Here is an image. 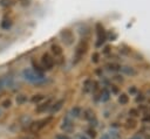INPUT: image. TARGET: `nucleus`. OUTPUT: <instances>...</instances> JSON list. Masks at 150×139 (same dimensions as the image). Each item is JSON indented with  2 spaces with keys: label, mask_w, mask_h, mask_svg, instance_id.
<instances>
[{
  "label": "nucleus",
  "mask_w": 150,
  "mask_h": 139,
  "mask_svg": "<svg viewBox=\"0 0 150 139\" xmlns=\"http://www.w3.org/2000/svg\"><path fill=\"white\" fill-rule=\"evenodd\" d=\"M22 76L26 81L28 82H32V83H41L45 81V76L42 72H39V71H35L34 69H25L22 71Z\"/></svg>",
  "instance_id": "f257e3e1"
},
{
  "label": "nucleus",
  "mask_w": 150,
  "mask_h": 139,
  "mask_svg": "<svg viewBox=\"0 0 150 139\" xmlns=\"http://www.w3.org/2000/svg\"><path fill=\"white\" fill-rule=\"evenodd\" d=\"M87 50H88V42H87V40L82 39L79 42V44L76 46V49H75V58H76L75 62L80 61V58L87 53Z\"/></svg>",
  "instance_id": "f03ea898"
},
{
  "label": "nucleus",
  "mask_w": 150,
  "mask_h": 139,
  "mask_svg": "<svg viewBox=\"0 0 150 139\" xmlns=\"http://www.w3.org/2000/svg\"><path fill=\"white\" fill-rule=\"evenodd\" d=\"M52 120V117H47V118H43L41 120H38V121H33L30 125H29V130L32 132H39L42 127H45L49 121Z\"/></svg>",
  "instance_id": "7ed1b4c3"
},
{
  "label": "nucleus",
  "mask_w": 150,
  "mask_h": 139,
  "mask_svg": "<svg viewBox=\"0 0 150 139\" xmlns=\"http://www.w3.org/2000/svg\"><path fill=\"white\" fill-rule=\"evenodd\" d=\"M96 33H97V43H96V46L100 47L107 40V33H105V30H104V28L101 23H96Z\"/></svg>",
  "instance_id": "20e7f679"
},
{
  "label": "nucleus",
  "mask_w": 150,
  "mask_h": 139,
  "mask_svg": "<svg viewBox=\"0 0 150 139\" xmlns=\"http://www.w3.org/2000/svg\"><path fill=\"white\" fill-rule=\"evenodd\" d=\"M60 36H61L62 41H63L67 46H70V44L74 42V34H73L71 30H69V29H63V30H61Z\"/></svg>",
  "instance_id": "39448f33"
},
{
  "label": "nucleus",
  "mask_w": 150,
  "mask_h": 139,
  "mask_svg": "<svg viewBox=\"0 0 150 139\" xmlns=\"http://www.w3.org/2000/svg\"><path fill=\"white\" fill-rule=\"evenodd\" d=\"M41 63H42V69L50 70L54 67V60L49 54H43L41 57Z\"/></svg>",
  "instance_id": "423d86ee"
},
{
  "label": "nucleus",
  "mask_w": 150,
  "mask_h": 139,
  "mask_svg": "<svg viewBox=\"0 0 150 139\" xmlns=\"http://www.w3.org/2000/svg\"><path fill=\"white\" fill-rule=\"evenodd\" d=\"M50 106H52V103H50V99H49V100H47L46 103H42V104L38 105L36 111H38V112H45V111L49 110V109H50Z\"/></svg>",
  "instance_id": "0eeeda50"
},
{
  "label": "nucleus",
  "mask_w": 150,
  "mask_h": 139,
  "mask_svg": "<svg viewBox=\"0 0 150 139\" xmlns=\"http://www.w3.org/2000/svg\"><path fill=\"white\" fill-rule=\"evenodd\" d=\"M63 99H60V100H57L56 103H54L52 106H50V112L52 113H56L57 111H60L61 110V107H62V105H63Z\"/></svg>",
  "instance_id": "6e6552de"
},
{
  "label": "nucleus",
  "mask_w": 150,
  "mask_h": 139,
  "mask_svg": "<svg viewBox=\"0 0 150 139\" xmlns=\"http://www.w3.org/2000/svg\"><path fill=\"white\" fill-rule=\"evenodd\" d=\"M61 127H62V130H64V131H70V130L73 128V123H71L69 116L63 119V124H62Z\"/></svg>",
  "instance_id": "1a4fd4ad"
},
{
  "label": "nucleus",
  "mask_w": 150,
  "mask_h": 139,
  "mask_svg": "<svg viewBox=\"0 0 150 139\" xmlns=\"http://www.w3.org/2000/svg\"><path fill=\"white\" fill-rule=\"evenodd\" d=\"M50 49H52V53L55 56H61L62 55V49H61V47L59 44H52Z\"/></svg>",
  "instance_id": "9d476101"
},
{
  "label": "nucleus",
  "mask_w": 150,
  "mask_h": 139,
  "mask_svg": "<svg viewBox=\"0 0 150 139\" xmlns=\"http://www.w3.org/2000/svg\"><path fill=\"white\" fill-rule=\"evenodd\" d=\"M107 68H108V70H110V71H118V70L121 69V65L117 64V63H108V64H107Z\"/></svg>",
  "instance_id": "9b49d317"
},
{
  "label": "nucleus",
  "mask_w": 150,
  "mask_h": 139,
  "mask_svg": "<svg viewBox=\"0 0 150 139\" xmlns=\"http://www.w3.org/2000/svg\"><path fill=\"white\" fill-rule=\"evenodd\" d=\"M122 70H123V72H125L127 75H130V76L136 75V70H135L132 67H123Z\"/></svg>",
  "instance_id": "f8f14e48"
},
{
  "label": "nucleus",
  "mask_w": 150,
  "mask_h": 139,
  "mask_svg": "<svg viewBox=\"0 0 150 139\" xmlns=\"http://www.w3.org/2000/svg\"><path fill=\"white\" fill-rule=\"evenodd\" d=\"M81 109L79 107V106H75V107H73L71 109V111H70V116L71 117H74V118H77V117H80V114H81Z\"/></svg>",
  "instance_id": "ddd939ff"
},
{
  "label": "nucleus",
  "mask_w": 150,
  "mask_h": 139,
  "mask_svg": "<svg viewBox=\"0 0 150 139\" xmlns=\"http://www.w3.org/2000/svg\"><path fill=\"white\" fill-rule=\"evenodd\" d=\"M1 27H2L4 29L8 30V29L12 27V21H11L9 19H4L2 22H1Z\"/></svg>",
  "instance_id": "4468645a"
},
{
  "label": "nucleus",
  "mask_w": 150,
  "mask_h": 139,
  "mask_svg": "<svg viewBox=\"0 0 150 139\" xmlns=\"http://www.w3.org/2000/svg\"><path fill=\"white\" fill-rule=\"evenodd\" d=\"M109 96H110L109 91H108L107 89H103V90H102V92H101V97H100V99H101L102 102H105V100H108V99H109Z\"/></svg>",
  "instance_id": "2eb2a0df"
},
{
  "label": "nucleus",
  "mask_w": 150,
  "mask_h": 139,
  "mask_svg": "<svg viewBox=\"0 0 150 139\" xmlns=\"http://www.w3.org/2000/svg\"><path fill=\"white\" fill-rule=\"evenodd\" d=\"M43 98H45V96H43V95H34V96L32 97V99H30V100H32L33 103H40Z\"/></svg>",
  "instance_id": "dca6fc26"
},
{
  "label": "nucleus",
  "mask_w": 150,
  "mask_h": 139,
  "mask_svg": "<svg viewBox=\"0 0 150 139\" xmlns=\"http://www.w3.org/2000/svg\"><path fill=\"white\" fill-rule=\"evenodd\" d=\"M84 117H86V119H88V120H93V119L95 118V116H94V112H91L90 110H87V111H84Z\"/></svg>",
  "instance_id": "f3484780"
},
{
  "label": "nucleus",
  "mask_w": 150,
  "mask_h": 139,
  "mask_svg": "<svg viewBox=\"0 0 150 139\" xmlns=\"http://www.w3.org/2000/svg\"><path fill=\"white\" fill-rule=\"evenodd\" d=\"M118 102H120L121 104H127V103H128V96H127L125 93H122V95L118 97Z\"/></svg>",
  "instance_id": "a211bd4d"
},
{
  "label": "nucleus",
  "mask_w": 150,
  "mask_h": 139,
  "mask_svg": "<svg viewBox=\"0 0 150 139\" xmlns=\"http://www.w3.org/2000/svg\"><path fill=\"white\" fill-rule=\"evenodd\" d=\"M26 100H27V98H26L25 95H20V96H18V98H16V103H18V104H22V103H25Z\"/></svg>",
  "instance_id": "6ab92c4d"
},
{
  "label": "nucleus",
  "mask_w": 150,
  "mask_h": 139,
  "mask_svg": "<svg viewBox=\"0 0 150 139\" xmlns=\"http://www.w3.org/2000/svg\"><path fill=\"white\" fill-rule=\"evenodd\" d=\"M0 5L2 7H8L12 5V2H11V0H0Z\"/></svg>",
  "instance_id": "aec40b11"
},
{
  "label": "nucleus",
  "mask_w": 150,
  "mask_h": 139,
  "mask_svg": "<svg viewBox=\"0 0 150 139\" xmlns=\"http://www.w3.org/2000/svg\"><path fill=\"white\" fill-rule=\"evenodd\" d=\"M109 139H121V137H120V134L117 132H111L109 134Z\"/></svg>",
  "instance_id": "412c9836"
},
{
  "label": "nucleus",
  "mask_w": 150,
  "mask_h": 139,
  "mask_svg": "<svg viewBox=\"0 0 150 139\" xmlns=\"http://www.w3.org/2000/svg\"><path fill=\"white\" fill-rule=\"evenodd\" d=\"M98 57H100V55H98L97 53H94V54L91 55V61H93L94 63H97V62H98Z\"/></svg>",
  "instance_id": "4be33fe9"
},
{
  "label": "nucleus",
  "mask_w": 150,
  "mask_h": 139,
  "mask_svg": "<svg viewBox=\"0 0 150 139\" xmlns=\"http://www.w3.org/2000/svg\"><path fill=\"white\" fill-rule=\"evenodd\" d=\"M11 105H12V102H11L9 99H6V100L2 102V106H4V107H9Z\"/></svg>",
  "instance_id": "5701e85b"
},
{
  "label": "nucleus",
  "mask_w": 150,
  "mask_h": 139,
  "mask_svg": "<svg viewBox=\"0 0 150 139\" xmlns=\"http://www.w3.org/2000/svg\"><path fill=\"white\" fill-rule=\"evenodd\" d=\"M91 82L88 79V81H86V83H84V91H89V84H90Z\"/></svg>",
  "instance_id": "b1692460"
},
{
  "label": "nucleus",
  "mask_w": 150,
  "mask_h": 139,
  "mask_svg": "<svg viewBox=\"0 0 150 139\" xmlns=\"http://www.w3.org/2000/svg\"><path fill=\"white\" fill-rule=\"evenodd\" d=\"M88 134H89L91 138H95V135H96V133H95L94 130H88Z\"/></svg>",
  "instance_id": "393cba45"
},
{
  "label": "nucleus",
  "mask_w": 150,
  "mask_h": 139,
  "mask_svg": "<svg viewBox=\"0 0 150 139\" xmlns=\"http://www.w3.org/2000/svg\"><path fill=\"white\" fill-rule=\"evenodd\" d=\"M56 139H69V138L67 135H64V134H60V135L56 137Z\"/></svg>",
  "instance_id": "a878e982"
},
{
  "label": "nucleus",
  "mask_w": 150,
  "mask_h": 139,
  "mask_svg": "<svg viewBox=\"0 0 150 139\" xmlns=\"http://www.w3.org/2000/svg\"><path fill=\"white\" fill-rule=\"evenodd\" d=\"M77 139H88V138H87V135H84V134H79V135H77Z\"/></svg>",
  "instance_id": "bb28decb"
},
{
  "label": "nucleus",
  "mask_w": 150,
  "mask_h": 139,
  "mask_svg": "<svg viewBox=\"0 0 150 139\" xmlns=\"http://www.w3.org/2000/svg\"><path fill=\"white\" fill-rule=\"evenodd\" d=\"M129 113H130V114H132V116H137V111H136V110H130V111H129Z\"/></svg>",
  "instance_id": "cd10ccee"
},
{
  "label": "nucleus",
  "mask_w": 150,
  "mask_h": 139,
  "mask_svg": "<svg viewBox=\"0 0 150 139\" xmlns=\"http://www.w3.org/2000/svg\"><path fill=\"white\" fill-rule=\"evenodd\" d=\"M109 51H110V47H108V46H107V47L104 48V54H108Z\"/></svg>",
  "instance_id": "c85d7f7f"
},
{
  "label": "nucleus",
  "mask_w": 150,
  "mask_h": 139,
  "mask_svg": "<svg viewBox=\"0 0 150 139\" xmlns=\"http://www.w3.org/2000/svg\"><path fill=\"white\" fill-rule=\"evenodd\" d=\"M143 99H144L143 95H139V97H137V98H136V100H137V102H139V100H143Z\"/></svg>",
  "instance_id": "c756f323"
},
{
  "label": "nucleus",
  "mask_w": 150,
  "mask_h": 139,
  "mask_svg": "<svg viewBox=\"0 0 150 139\" xmlns=\"http://www.w3.org/2000/svg\"><path fill=\"white\" fill-rule=\"evenodd\" d=\"M101 139H109V134H108V133H105V134H103V135L101 137Z\"/></svg>",
  "instance_id": "7c9ffc66"
},
{
  "label": "nucleus",
  "mask_w": 150,
  "mask_h": 139,
  "mask_svg": "<svg viewBox=\"0 0 150 139\" xmlns=\"http://www.w3.org/2000/svg\"><path fill=\"white\" fill-rule=\"evenodd\" d=\"M143 120H144V121H146V120H149V121H150V116H146V117H144V118H143Z\"/></svg>",
  "instance_id": "2f4dec72"
},
{
  "label": "nucleus",
  "mask_w": 150,
  "mask_h": 139,
  "mask_svg": "<svg viewBox=\"0 0 150 139\" xmlns=\"http://www.w3.org/2000/svg\"><path fill=\"white\" fill-rule=\"evenodd\" d=\"M131 139H141L139 137H134V138H131Z\"/></svg>",
  "instance_id": "473e14b6"
},
{
  "label": "nucleus",
  "mask_w": 150,
  "mask_h": 139,
  "mask_svg": "<svg viewBox=\"0 0 150 139\" xmlns=\"http://www.w3.org/2000/svg\"><path fill=\"white\" fill-rule=\"evenodd\" d=\"M1 86H2V81L0 79V88H1Z\"/></svg>",
  "instance_id": "72a5a7b5"
},
{
  "label": "nucleus",
  "mask_w": 150,
  "mask_h": 139,
  "mask_svg": "<svg viewBox=\"0 0 150 139\" xmlns=\"http://www.w3.org/2000/svg\"><path fill=\"white\" fill-rule=\"evenodd\" d=\"M0 116H1V110H0Z\"/></svg>",
  "instance_id": "f704fd0d"
}]
</instances>
